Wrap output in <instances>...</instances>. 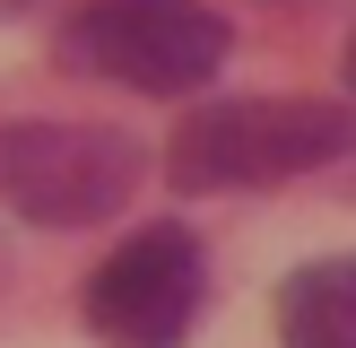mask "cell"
Here are the masks:
<instances>
[{
	"mask_svg": "<svg viewBox=\"0 0 356 348\" xmlns=\"http://www.w3.org/2000/svg\"><path fill=\"white\" fill-rule=\"evenodd\" d=\"M356 148V113L330 96H226L174 131L165 183L174 191H270L322 174Z\"/></svg>",
	"mask_w": 356,
	"mask_h": 348,
	"instance_id": "6da1fadb",
	"label": "cell"
},
{
	"mask_svg": "<svg viewBox=\"0 0 356 348\" xmlns=\"http://www.w3.org/2000/svg\"><path fill=\"white\" fill-rule=\"evenodd\" d=\"M52 52H61V70L113 79L131 96H191L226 70L235 26L209 0H87L52 35Z\"/></svg>",
	"mask_w": 356,
	"mask_h": 348,
	"instance_id": "7a4b0ae2",
	"label": "cell"
},
{
	"mask_svg": "<svg viewBox=\"0 0 356 348\" xmlns=\"http://www.w3.org/2000/svg\"><path fill=\"white\" fill-rule=\"evenodd\" d=\"M148 157L131 131L104 122H0V200L26 226H104L122 200L139 191Z\"/></svg>",
	"mask_w": 356,
	"mask_h": 348,
	"instance_id": "3957f363",
	"label": "cell"
},
{
	"mask_svg": "<svg viewBox=\"0 0 356 348\" xmlns=\"http://www.w3.org/2000/svg\"><path fill=\"white\" fill-rule=\"evenodd\" d=\"M200 296H209L200 235L174 226V218H156V226H131V235L87 270L79 322L96 331L104 348H183L191 322H200Z\"/></svg>",
	"mask_w": 356,
	"mask_h": 348,
	"instance_id": "277c9868",
	"label": "cell"
},
{
	"mask_svg": "<svg viewBox=\"0 0 356 348\" xmlns=\"http://www.w3.org/2000/svg\"><path fill=\"white\" fill-rule=\"evenodd\" d=\"M278 340L287 348H356V253H322L278 278Z\"/></svg>",
	"mask_w": 356,
	"mask_h": 348,
	"instance_id": "5b68a950",
	"label": "cell"
},
{
	"mask_svg": "<svg viewBox=\"0 0 356 348\" xmlns=\"http://www.w3.org/2000/svg\"><path fill=\"white\" fill-rule=\"evenodd\" d=\"M339 61H348V87H356V26H348V52H339Z\"/></svg>",
	"mask_w": 356,
	"mask_h": 348,
	"instance_id": "8992f818",
	"label": "cell"
},
{
	"mask_svg": "<svg viewBox=\"0 0 356 348\" xmlns=\"http://www.w3.org/2000/svg\"><path fill=\"white\" fill-rule=\"evenodd\" d=\"M26 9H35V0H0V17H26Z\"/></svg>",
	"mask_w": 356,
	"mask_h": 348,
	"instance_id": "52a82bcc",
	"label": "cell"
}]
</instances>
